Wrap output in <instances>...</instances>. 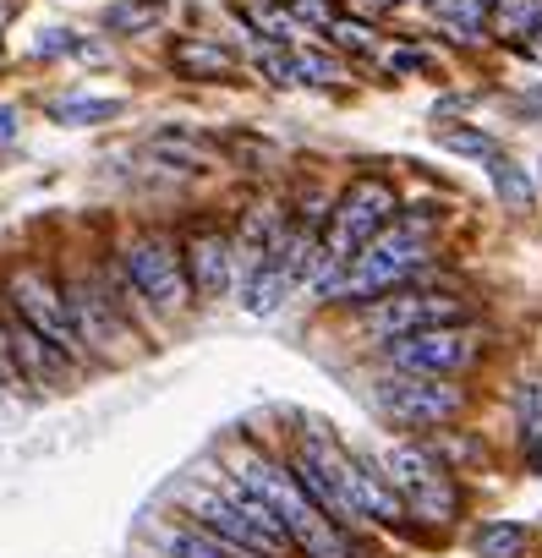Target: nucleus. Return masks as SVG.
<instances>
[{
    "label": "nucleus",
    "instance_id": "5",
    "mask_svg": "<svg viewBox=\"0 0 542 558\" xmlns=\"http://www.w3.org/2000/svg\"><path fill=\"white\" fill-rule=\"evenodd\" d=\"M61 301L66 318H72V334L83 345V356H99V362H121L132 351V318L110 301V290L99 279H61Z\"/></svg>",
    "mask_w": 542,
    "mask_h": 558
},
{
    "label": "nucleus",
    "instance_id": "11",
    "mask_svg": "<svg viewBox=\"0 0 542 558\" xmlns=\"http://www.w3.org/2000/svg\"><path fill=\"white\" fill-rule=\"evenodd\" d=\"M340 487H345V498H351L356 520H378V526H400V520H406V504H400V493L389 487V476L378 471L367 455H345Z\"/></svg>",
    "mask_w": 542,
    "mask_h": 558
},
{
    "label": "nucleus",
    "instance_id": "1",
    "mask_svg": "<svg viewBox=\"0 0 542 558\" xmlns=\"http://www.w3.org/2000/svg\"><path fill=\"white\" fill-rule=\"evenodd\" d=\"M230 476H236L258 504H269L274 515H280V526L291 531V548L302 558H356L351 531H340L324 509L302 493L291 465H280V460L263 455V449L241 444V449H230Z\"/></svg>",
    "mask_w": 542,
    "mask_h": 558
},
{
    "label": "nucleus",
    "instance_id": "18",
    "mask_svg": "<svg viewBox=\"0 0 542 558\" xmlns=\"http://www.w3.org/2000/svg\"><path fill=\"white\" fill-rule=\"evenodd\" d=\"M532 548V531L521 520H488L477 531V558H526Z\"/></svg>",
    "mask_w": 542,
    "mask_h": 558
},
{
    "label": "nucleus",
    "instance_id": "3",
    "mask_svg": "<svg viewBox=\"0 0 542 558\" xmlns=\"http://www.w3.org/2000/svg\"><path fill=\"white\" fill-rule=\"evenodd\" d=\"M428 263V236L395 225L389 236H378L362 258H351L329 285H318L329 301H384L395 290H406V279H417V269Z\"/></svg>",
    "mask_w": 542,
    "mask_h": 558
},
{
    "label": "nucleus",
    "instance_id": "6",
    "mask_svg": "<svg viewBox=\"0 0 542 558\" xmlns=\"http://www.w3.org/2000/svg\"><path fill=\"white\" fill-rule=\"evenodd\" d=\"M6 296H11V318L28 323L44 345L66 356V362H83V345L72 334V318H66V301H61V285L39 269V263H17L6 274Z\"/></svg>",
    "mask_w": 542,
    "mask_h": 558
},
{
    "label": "nucleus",
    "instance_id": "14",
    "mask_svg": "<svg viewBox=\"0 0 542 558\" xmlns=\"http://www.w3.org/2000/svg\"><path fill=\"white\" fill-rule=\"evenodd\" d=\"M154 548L165 553V558H247V553H236V548H225L219 537H209L203 526H192V520H159L154 526Z\"/></svg>",
    "mask_w": 542,
    "mask_h": 558
},
{
    "label": "nucleus",
    "instance_id": "15",
    "mask_svg": "<svg viewBox=\"0 0 542 558\" xmlns=\"http://www.w3.org/2000/svg\"><path fill=\"white\" fill-rule=\"evenodd\" d=\"M170 66H176L181 77H192V83H219V77L236 72L230 50H219L209 39H176L170 44Z\"/></svg>",
    "mask_w": 542,
    "mask_h": 558
},
{
    "label": "nucleus",
    "instance_id": "13",
    "mask_svg": "<svg viewBox=\"0 0 542 558\" xmlns=\"http://www.w3.org/2000/svg\"><path fill=\"white\" fill-rule=\"evenodd\" d=\"M11 367H17V383L44 389V383H66V372H72L77 362H66V356L55 351V345H44L28 323L11 318Z\"/></svg>",
    "mask_w": 542,
    "mask_h": 558
},
{
    "label": "nucleus",
    "instance_id": "7",
    "mask_svg": "<svg viewBox=\"0 0 542 558\" xmlns=\"http://www.w3.org/2000/svg\"><path fill=\"white\" fill-rule=\"evenodd\" d=\"M373 405H378V411H384L395 427H417V433H428V427L455 422L460 405H466V394H460L455 383H444V378L384 372V378L373 383Z\"/></svg>",
    "mask_w": 542,
    "mask_h": 558
},
{
    "label": "nucleus",
    "instance_id": "19",
    "mask_svg": "<svg viewBox=\"0 0 542 558\" xmlns=\"http://www.w3.org/2000/svg\"><path fill=\"white\" fill-rule=\"evenodd\" d=\"M488 176H493V192L504 197V208H515V214H526V208H532V176H526L521 165H515V159H504V154H493L488 159Z\"/></svg>",
    "mask_w": 542,
    "mask_h": 558
},
{
    "label": "nucleus",
    "instance_id": "27",
    "mask_svg": "<svg viewBox=\"0 0 542 558\" xmlns=\"http://www.w3.org/2000/svg\"><path fill=\"white\" fill-rule=\"evenodd\" d=\"M291 17H307V22H318V28H334V11L324 6V0H296Z\"/></svg>",
    "mask_w": 542,
    "mask_h": 558
},
{
    "label": "nucleus",
    "instance_id": "12",
    "mask_svg": "<svg viewBox=\"0 0 542 558\" xmlns=\"http://www.w3.org/2000/svg\"><path fill=\"white\" fill-rule=\"evenodd\" d=\"M181 263H187V285L198 301H219L230 290V241L219 230H198L181 252Z\"/></svg>",
    "mask_w": 542,
    "mask_h": 558
},
{
    "label": "nucleus",
    "instance_id": "23",
    "mask_svg": "<svg viewBox=\"0 0 542 558\" xmlns=\"http://www.w3.org/2000/svg\"><path fill=\"white\" fill-rule=\"evenodd\" d=\"M438 143L449 148V154H466V159H493L499 148H493L488 132H471V126H444L438 132Z\"/></svg>",
    "mask_w": 542,
    "mask_h": 558
},
{
    "label": "nucleus",
    "instance_id": "9",
    "mask_svg": "<svg viewBox=\"0 0 542 558\" xmlns=\"http://www.w3.org/2000/svg\"><path fill=\"white\" fill-rule=\"evenodd\" d=\"M466 318V301L444 296V290H395V296L373 301L362 312V329L378 334L384 345L411 340V334H433V329H455Z\"/></svg>",
    "mask_w": 542,
    "mask_h": 558
},
{
    "label": "nucleus",
    "instance_id": "4",
    "mask_svg": "<svg viewBox=\"0 0 542 558\" xmlns=\"http://www.w3.org/2000/svg\"><path fill=\"white\" fill-rule=\"evenodd\" d=\"M384 476H389V487L400 493L406 515L428 520V526H444V520L460 515V487H455L449 465L438 460L433 449H422V444H395V449L384 455Z\"/></svg>",
    "mask_w": 542,
    "mask_h": 558
},
{
    "label": "nucleus",
    "instance_id": "16",
    "mask_svg": "<svg viewBox=\"0 0 542 558\" xmlns=\"http://www.w3.org/2000/svg\"><path fill=\"white\" fill-rule=\"evenodd\" d=\"M296 285V274H291V263H280V258H269L258 274H247V312H274L285 301V290Z\"/></svg>",
    "mask_w": 542,
    "mask_h": 558
},
{
    "label": "nucleus",
    "instance_id": "28",
    "mask_svg": "<svg viewBox=\"0 0 542 558\" xmlns=\"http://www.w3.org/2000/svg\"><path fill=\"white\" fill-rule=\"evenodd\" d=\"M422 66H428V61H422L417 50H400V55H389V72H422Z\"/></svg>",
    "mask_w": 542,
    "mask_h": 558
},
{
    "label": "nucleus",
    "instance_id": "22",
    "mask_svg": "<svg viewBox=\"0 0 542 558\" xmlns=\"http://www.w3.org/2000/svg\"><path fill=\"white\" fill-rule=\"evenodd\" d=\"M537 28V0H499L493 6V33L504 39H521V33Z\"/></svg>",
    "mask_w": 542,
    "mask_h": 558
},
{
    "label": "nucleus",
    "instance_id": "10",
    "mask_svg": "<svg viewBox=\"0 0 542 558\" xmlns=\"http://www.w3.org/2000/svg\"><path fill=\"white\" fill-rule=\"evenodd\" d=\"M482 345L466 329H433V334H411V340L384 345L389 367L395 372H417V378H449V372H466L477 362Z\"/></svg>",
    "mask_w": 542,
    "mask_h": 558
},
{
    "label": "nucleus",
    "instance_id": "24",
    "mask_svg": "<svg viewBox=\"0 0 542 558\" xmlns=\"http://www.w3.org/2000/svg\"><path fill=\"white\" fill-rule=\"evenodd\" d=\"M291 61H296V83H334L340 77V61L324 50H296Z\"/></svg>",
    "mask_w": 542,
    "mask_h": 558
},
{
    "label": "nucleus",
    "instance_id": "17",
    "mask_svg": "<svg viewBox=\"0 0 542 558\" xmlns=\"http://www.w3.org/2000/svg\"><path fill=\"white\" fill-rule=\"evenodd\" d=\"M121 110H126L121 99H88V93L50 99V121H66V126H99V121H115Z\"/></svg>",
    "mask_w": 542,
    "mask_h": 558
},
{
    "label": "nucleus",
    "instance_id": "26",
    "mask_svg": "<svg viewBox=\"0 0 542 558\" xmlns=\"http://www.w3.org/2000/svg\"><path fill=\"white\" fill-rule=\"evenodd\" d=\"M334 44H345V50H373V28L367 22H351V17H334Z\"/></svg>",
    "mask_w": 542,
    "mask_h": 558
},
{
    "label": "nucleus",
    "instance_id": "25",
    "mask_svg": "<svg viewBox=\"0 0 542 558\" xmlns=\"http://www.w3.org/2000/svg\"><path fill=\"white\" fill-rule=\"evenodd\" d=\"M33 50H39V55H94V61H99V50H88V44H83V39H72L66 28L39 33V44H33Z\"/></svg>",
    "mask_w": 542,
    "mask_h": 558
},
{
    "label": "nucleus",
    "instance_id": "8",
    "mask_svg": "<svg viewBox=\"0 0 542 558\" xmlns=\"http://www.w3.org/2000/svg\"><path fill=\"white\" fill-rule=\"evenodd\" d=\"M121 274L132 279V290L148 301L154 312H181L192 301V285H187V263L181 252L170 247L165 236H132L121 247Z\"/></svg>",
    "mask_w": 542,
    "mask_h": 558
},
{
    "label": "nucleus",
    "instance_id": "2",
    "mask_svg": "<svg viewBox=\"0 0 542 558\" xmlns=\"http://www.w3.org/2000/svg\"><path fill=\"white\" fill-rule=\"evenodd\" d=\"M395 208H400L395 186H389L384 176H356L351 186H345L340 203L329 208V236H324V247H318V285H329L351 258H362V252L389 230Z\"/></svg>",
    "mask_w": 542,
    "mask_h": 558
},
{
    "label": "nucleus",
    "instance_id": "20",
    "mask_svg": "<svg viewBox=\"0 0 542 558\" xmlns=\"http://www.w3.org/2000/svg\"><path fill=\"white\" fill-rule=\"evenodd\" d=\"M165 0H115L105 6V33H148L154 22H165Z\"/></svg>",
    "mask_w": 542,
    "mask_h": 558
},
{
    "label": "nucleus",
    "instance_id": "21",
    "mask_svg": "<svg viewBox=\"0 0 542 558\" xmlns=\"http://www.w3.org/2000/svg\"><path fill=\"white\" fill-rule=\"evenodd\" d=\"M433 11H438L444 28H455V39H477L482 22H488V6H482V0H433Z\"/></svg>",
    "mask_w": 542,
    "mask_h": 558
}]
</instances>
